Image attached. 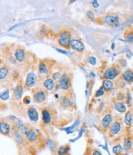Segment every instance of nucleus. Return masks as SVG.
I'll use <instances>...</instances> for the list:
<instances>
[{
	"label": "nucleus",
	"mask_w": 133,
	"mask_h": 155,
	"mask_svg": "<svg viewBox=\"0 0 133 155\" xmlns=\"http://www.w3.org/2000/svg\"><path fill=\"white\" fill-rule=\"evenodd\" d=\"M59 44L65 48H69L71 45V35L68 31H62L59 36Z\"/></svg>",
	"instance_id": "f257e3e1"
},
{
	"label": "nucleus",
	"mask_w": 133,
	"mask_h": 155,
	"mask_svg": "<svg viewBox=\"0 0 133 155\" xmlns=\"http://www.w3.org/2000/svg\"><path fill=\"white\" fill-rule=\"evenodd\" d=\"M119 70L116 67H110L104 73L103 77L105 80H113L119 75Z\"/></svg>",
	"instance_id": "f03ea898"
},
{
	"label": "nucleus",
	"mask_w": 133,
	"mask_h": 155,
	"mask_svg": "<svg viewBox=\"0 0 133 155\" xmlns=\"http://www.w3.org/2000/svg\"><path fill=\"white\" fill-rule=\"evenodd\" d=\"M122 123L120 120H115L112 122L110 128L109 129V132L111 137L117 135L122 130Z\"/></svg>",
	"instance_id": "7ed1b4c3"
},
{
	"label": "nucleus",
	"mask_w": 133,
	"mask_h": 155,
	"mask_svg": "<svg viewBox=\"0 0 133 155\" xmlns=\"http://www.w3.org/2000/svg\"><path fill=\"white\" fill-rule=\"evenodd\" d=\"M119 17L118 15H106L103 18V22L109 25L112 27L117 26L119 24Z\"/></svg>",
	"instance_id": "20e7f679"
},
{
	"label": "nucleus",
	"mask_w": 133,
	"mask_h": 155,
	"mask_svg": "<svg viewBox=\"0 0 133 155\" xmlns=\"http://www.w3.org/2000/svg\"><path fill=\"white\" fill-rule=\"evenodd\" d=\"M112 116L110 113H107L104 116L101 123V128L104 131H106L110 128L112 123Z\"/></svg>",
	"instance_id": "39448f33"
},
{
	"label": "nucleus",
	"mask_w": 133,
	"mask_h": 155,
	"mask_svg": "<svg viewBox=\"0 0 133 155\" xmlns=\"http://www.w3.org/2000/svg\"><path fill=\"white\" fill-rule=\"evenodd\" d=\"M36 81H37L36 74L33 71L30 72L27 74L26 81H25V85L27 86V87L30 88L33 87L36 84Z\"/></svg>",
	"instance_id": "423d86ee"
},
{
	"label": "nucleus",
	"mask_w": 133,
	"mask_h": 155,
	"mask_svg": "<svg viewBox=\"0 0 133 155\" xmlns=\"http://www.w3.org/2000/svg\"><path fill=\"white\" fill-rule=\"evenodd\" d=\"M69 78L67 73L63 74L59 80V85L63 90H68L69 88Z\"/></svg>",
	"instance_id": "0eeeda50"
},
{
	"label": "nucleus",
	"mask_w": 133,
	"mask_h": 155,
	"mask_svg": "<svg viewBox=\"0 0 133 155\" xmlns=\"http://www.w3.org/2000/svg\"><path fill=\"white\" fill-rule=\"evenodd\" d=\"M70 46L75 51L78 52H82L85 48L84 44L77 39H74L71 40Z\"/></svg>",
	"instance_id": "6e6552de"
},
{
	"label": "nucleus",
	"mask_w": 133,
	"mask_h": 155,
	"mask_svg": "<svg viewBox=\"0 0 133 155\" xmlns=\"http://www.w3.org/2000/svg\"><path fill=\"white\" fill-rule=\"evenodd\" d=\"M123 147L125 153H130L133 150V139L128 137L126 138L123 143Z\"/></svg>",
	"instance_id": "1a4fd4ad"
},
{
	"label": "nucleus",
	"mask_w": 133,
	"mask_h": 155,
	"mask_svg": "<svg viewBox=\"0 0 133 155\" xmlns=\"http://www.w3.org/2000/svg\"><path fill=\"white\" fill-rule=\"evenodd\" d=\"M27 114L30 121L33 122H36L39 119V114H38L37 110L33 107H30L28 109Z\"/></svg>",
	"instance_id": "9d476101"
},
{
	"label": "nucleus",
	"mask_w": 133,
	"mask_h": 155,
	"mask_svg": "<svg viewBox=\"0 0 133 155\" xmlns=\"http://www.w3.org/2000/svg\"><path fill=\"white\" fill-rule=\"evenodd\" d=\"M46 99V93L44 91H40L36 92L33 95V100L37 104L42 103Z\"/></svg>",
	"instance_id": "9b49d317"
},
{
	"label": "nucleus",
	"mask_w": 133,
	"mask_h": 155,
	"mask_svg": "<svg viewBox=\"0 0 133 155\" xmlns=\"http://www.w3.org/2000/svg\"><path fill=\"white\" fill-rule=\"evenodd\" d=\"M16 127L17 129L21 132L22 134L25 135L28 130L30 129L27 125L25 124L21 120H17L16 122Z\"/></svg>",
	"instance_id": "f8f14e48"
},
{
	"label": "nucleus",
	"mask_w": 133,
	"mask_h": 155,
	"mask_svg": "<svg viewBox=\"0 0 133 155\" xmlns=\"http://www.w3.org/2000/svg\"><path fill=\"white\" fill-rule=\"evenodd\" d=\"M25 136L27 140L30 142H36L38 138L37 133L33 129H29Z\"/></svg>",
	"instance_id": "ddd939ff"
},
{
	"label": "nucleus",
	"mask_w": 133,
	"mask_h": 155,
	"mask_svg": "<svg viewBox=\"0 0 133 155\" xmlns=\"http://www.w3.org/2000/svg\"><path fill=\"white\" fill-rule=\"evenodd\" d=\"M122 76L125 81L128 83H131L133 81V71L130 69L126 70L123 72Z\"/></svg>",
	"instance_id": "4468645a"
},
{
	"label": "nucleus",
	"mask_w": 133,
	"mask_h": 155,
	"mask_svg": "<svg viewBox=\"0 0 133 155\" xmlns=\"http://www.w3.org/2000/svg\"><path fill=\"white\" fill-rule=\"evenodd\" d=\"M15 58L18 62H23L25 59V52L22 49H17L15 52Z\"/></svg>",
	"instance_id": "2eb2a0df"
},
{
	"label": "nucleus",
	"mask_w": 133,
	"mask_h": 155,
	"mask_svg": "<svg viewBox=\"0 0 133 155\" xmlns=\"http://www.w3.org/2000/svg\"><path fill=\"white\" fill-rule=\"evenodd\" d=\"M42 119L45 124H49L52 121V116L47 109H44L42 111Z\"/></svg>",
	"instance_id": "dca6fc26"
},
{
	"label": "nucleus",
	"mask_w": 133,
	"mask_h": 155,
	"mask_svg": "<svg viewBox=\"0 0 133 155\" xmlns=\"http://www.w3.org/2000/svg\"><path fill=\"white\" fill-rule=\"evenodd\" d=\"M24 91V87L21 85L17 86L14 89V94L13 96L16 100H19L22 96Z\"/></svg>",
	"instance_id": "f3484780"
},
{
	"label": "nucleus",
	"mask_w": 133,
	"mask_h": 155,
	"mask_svg": "<svg viewBox=\"0 0 133 155\" xmlns=\"http://www.w3.org/2000/svg\"><path fill=\"white\" fill-rule=\"evenodd\" d=\"M104 90L106 92H111L114 87V85L112 81L109 80H104L103 81V86Z\"/></svg>",
	"instance_id": "a211bd4d"
},
{
	"label": "nucleus",
	"mask_w": 133,
	"mask_h": 155,
	"mask_svg": "<svg viewBox=\"0 0 133 155\" xmlns=\"http://www.w3.org/2000/svg\"><path fill=\"white\" fill-rule=\"evenodd\" d=\"M0 131L2 134L8 135L11 132V126L6 122H1L0 123Z\"/></svg>",
	"instance_id": "6ab92c4d"
},
{
	"label": "nucleus",
	"mask_w": 133,
	"mask_h": 155,
	"mask_svg": "<svg viewBox=\"0 0 133 155\" xmlns=\"http://www.w3.org/2000/svg\"><path fill=\"white\" fill-rule=\"evenodd\" d=\"M125 123L128 126H131L133 123V113L131 110L128 111L125 115Z\"/></svg>",
	"instance_id": "aec40b11"
},
{
	"label": "nucleus",
	"mask_w": 133,
	"mask_h": 155,
	"mask_svg": "<svg viewBox=\"0 0 133 155\" xmlns=\"http://www.w3.org/2000/svg\"><path fill=\"white\" fill-rule=\"evenodd\" d=\"M112 153L114 155H120L124 152V149L123 147V145H122L120 143L116 144L113 145L112 147Z\"/></svg>",
	"instance_id": "412c9836"
},
{
	"label": "nucleus",
	"mask_w": 133,
	"mask_h": 155,
	"mask_svg": "<svg viewBox=\"0 0 133 155\" xmlns=\"http://www.w3.org/2000/svg\"><path fill=\"white\" fill-rule=\"evenodd\" d=\"M21 132L18 130H14L12 132V134L14 135V137L17 142L18 143L22 144L24 143V139L22 137V134L20 133Z\"/></svg>",
	"instance_id": "4be33fe9"
},
{
	"label": "nucleus",
	"mask_w": 133,
	"mask_h": 155,
	"mask_svg": "<svg viewBox=\"0 0 133 155\" xmlns=\"http://www.w3.org/2000/svg\"><path fill=\"white\" fill-rule=\"evenodd\" d=\"M114 107H115V108L117 111L122 113L126 112L127 110V108L125 105L120 102H116L114 104Z\"/></svg>",
	"instance_id": "5701e85b"
},
{
	"label": "nucleus",
	"mask_w": 133,
	"mask_h": 155,
	"mask_svg": "<svg viewBox=\"0 0 133 155\" xmlns=\"http://www.w3.org/2000/svg\"><path fill=\"white\" fill-rule=\"evenodd\" d=\"M44 85L47 90L50 91H52L55 87V83L53 80L51 78H47L44 81Z\"/></svg>",
	"instance_id": "b1692460"
},
{
	"label": "nucleus",
	"mask_w": 133,
	"mask_h": 155,
	"mask_svg": "<svg viewBox=\"0 0 133 155\" xmlns=\"http://www.w3.org/2000/svg\"><path fill=\"white\" fill-rule=\"evenodd\" d=\"M70 147L69 145H66L65 146H61L58 150V154L59 155H66L68 154L69 151Z\"/></svg>",
	"instance_id": "393cba45"
},
{
	"label": "nucleus",
	"mask_w": 133,
	"mask_h": 155,
	"mask_svg": "<svg viewBox=\"0 0 133 155\" xmlns=\"http://www.w3.org/2000/svg\"><path fill=\"white\" fill-rule=\"evenodd\" d=\"M60 105L64 108H67L71 105V101L68 98L65 97H63L60 101Z\"/></svg>",
	"instance_id": "a878e982"
},
{
	"label": "nucleus",
	"mask_w": 133,
	"mask_h": 155,
	"mask_svg": "<svg viewBox=\"0 0 133 155\" xmlns=\"http://www.w3.org/2000/svg\"><path fill=\"white\" fill-rule=\"evenodd\" d=\"M9 73V69L7 67H1L0 68V78L1 80L5 79Z\"/></svg>",
	"instance_id": "bb28decb"
},
{
	"label": "nucleus",
	"mask_w": 133,
	"mask_h": 155,
	"mask_svg": "<svg viewBox=\"0 0 133 155\" xmlns=\"http://www.w3.org/2000/svg\"><path fill=\"white\" fill-rule=\"evenodd\" d=\"M39 71L42 74H45L48 73L47 65L44 62H41L39 65Z\"/></svg>",
	"instance_id": "cd10ccee"
},
{
	"label": "nucleus",
	"mask_w": 133,
	"mask_h": 155,
	"mask_svg": "<svg viewBox=\"0 0 133 155\" xmlns=\"http://www.w3.org/2000/svg\"><path fill=\"white\" fill-rule=\"evenodd\" d=\"M9 98V91L8 89L1 94V99L2 101H6L8 100Z\"/></svg>",
	"instance_id": "c85d7f7f"
},
{
	"label": "nucleus",
	"mask_w": 133,
	"mask_h": 155,
	"mask_svg": "<svg viewBox=\"0 0 133 155\" xmlns=\"http://www.w3.org/2000/svg\"><path fill=\"white\" fill-rule=\"evenodd\" d=\"M104 92L105 91H104L103 87L101 86L98 90L97 91L96 93H95V97H100V96L104 95Z\"/></svg>",
	"instance_id": "c756f323"
},
{
	"label": "nucleus",
	"mask_w": 133,
	"mask_h": 155,
	"mask_svg": "<svg viewBox=\"0 0 133 155\" xmlns=\"http://www.w3.org/2000/svg\"><path fill=\"white\" fill-rule=\"evenodd\" d=\"M47 32V29L46 27L43 26V27H42L41 30L39 31V35L40 36L44 37L46 35Z\"/></svg>",
	"instance_id": "7c9ffc66"
},
{
	"label": "nucleus",
	"mask_w": 133,
	"mask_h": 155,
	"mask_svg": "<svg viewBox=\"0 0 133 155\" xmlns=\"http://www.w3.org/2000/svg\"><path fill=\"white\" fill-rule=\"evenodd\" d=\"M125 95L122 92H119L117 95V99L119 101H122L125 99Z\"/></svg>",
	"instance_id": "2f4dec72"
},
{
	"label": "nucleus",
	"mask_w": 133,
	"mask_h": 155,
	"mask_svg": "<svg viewBox=\"0 0 133 155\" xmlns=\"http://www.w3.org/2000/svg\"><path fill=\"white\" fill-rule=\"evenodd\" d=\"M132 102V97H131V95L129 92L127 93L126 95V104L127 105H129Z\"/></svg>",
	"instance_id": "473e14b6"
},
{
	"label": "nucleus",
	"mask_w": 133,
	"mask_h": 155,
	"mask_svg": "<svg viewBox=\"0 0 133 155\" xmlns=\"http://www.w3.org/2000/svg\"><path fill=\"white\" fill-rule=\"evenodd\" d=\"M86 14H87V15L88 18H90L91 21H93V20H94V15L93 12L91 11H90V10L87 11Z\"/></svg>",
	"instance_id": "72a5a7b5"
},
{
	"label": "nucleus",
	"mask_w": 133,
	"mask_h": 155,
	"mask_svg": "<svg viewBox=\"0 0 133 155\" xmlns=\"http://www.w3.org/2000/svg\"><path fill=\"white\" fill-rule=\"evenodd\" d=\"M126 40L131 41H132L133 40V31H129V33H128L127 35H126Z\"/></svg>",
	"instance_id": "f704fd0d"
},
{
	"label": "nucleus",
	"mask_w": 133,
	"mask_h": 155,
	"mask_svg": "<svg viewBox=\"0 0 133 155\" xmlns=\"http://www.w3.org/2000/svg\"><path fill=\"white\" fill-rule=\"evenodd\" d=\"M88 62L92 65H95L97 64V59L94 57H90L88 59Z\"/></svg>",
	"instance_id": "c9c22d12"
},
{
	"label": "nucleus",
	"mask_w": 133,
	"mask_h": 155,
	"mask_svg": "<svg viewBox=\"0 0 133 155\" xmlns=\"http://www.w3.org/2000/svg\"><path fill=\"white\" fill-rule=\"evenodd\" d=\"M60 77H61V74L59 71L55 72L52 74V78L53 80H56L57 79H59Z\"/></svg>",
	"instance_id": "e433bc0d"
},
{
	"label": "nucleus",
	"mask_w": 133,
	"mask_h": 155,
	"mask_svg": "<svg viewBox=\"0 0 133 155\" xmlns=\"http://www.w3.org/2000/svg\"><path fill=\"white\" fill-rule=\"evenodd\" d=\"M119 65L120 67H125L127 65V62L126 61L125 59H122L119 61Z\"/></svg>",
	"instance_id": "4c0bfd02"
},
{
	"label": "nucleus",
	"mask_w": 133,
	"mask_h": 155,
	"mask_svg": "<svg viewBox=\"0 0 133 155\" xmlns=\"http://www.w3.org/2000/svg\"><path fill=\"white\" fill-rule=\"evenodd\" d=\"M91 155H103L101 151L98 149H95L92 151Z\"/></svg>",
	"instance_id": "58836bf2"
},
{
	"label": "nucleus",
	"mask_w": 133,
	"mask_h": 155,
	"mask_svg": "<svg viewBox=\"0 0 133 155\" xmlns=\"http://www.w3.org/2000/svg\"><path fill=\"white\" fill-rule=\"evenodd\" d=\"M30 101H31V99H30V98L29 97H28V96L25 97L24 99V102L25 104H27V105L29 104L30 103Z\"/></svg>",
	"instance_id": "ea45409f"
},
{
	"label": "nucleus",
	"mask_w": 133,
	"mask_h": 155,
	"mask_svg": "<svg viewBox=\"0 0 133 155\" xmlns=\"http://www.w3.org/2000/svg\"><path fill=\"white\" fill-rule=\"evenodd\" d=\"M91 4H92L94 8H97L99 6V4H98V3L97 1H93V2H91Z\"/></svg>",
	"instance_id": "a19ab883"
},
{
	"label": "nucleus",
	"mask_w": 133,
	"mask_h": 155,
	"mask_svg": "<svg viewBox=\"0 0 133 155\" xmlns=\"http://www.w3.org/2000/svg\"><path fill=\"white\" fill-rule=\"evenodd\" d=\"M12 76L14 78H17L18 76V73L17 71H14L12 73Z\"/></svg>",
	"instance_id": "79ce46f5"
},
{
	"label": "nucleus",
	"mask_w": 133,
	"mask_h": 155,
	"mask_svg": "<svg viewBox=\"0 0 133 155\" xmlns=\"http://www.w3.org/2000/svg\"><path fill=\"white\" fill-rule=\"evenodd\" d=\"M132 55H133V53L132 51H128L126 52V56L128 57V58H130L132 57Z\"/></svg>",
	"instance_id": "37998d69"
},
{
	"label": "nucleus",
	"mask_w": 133,
	"mask_h": 155,
	"mask_svg": "<svg viewBox=\"0 0 133 155\" xmlns=\"http://www.w3.org/2000/svg\"><path fill=\"white\" fill-rule=\"evenodd\" d=\"M87 86H86V87L88 89V87H89V86H90V83H89V81H88L87 83V85H86Z\"/></svg>",
	"instance_id": "c03bdc74"
},
{
	"label": "nucleus",
	"mask_w": 133,
	"mask_h": 155,
	"mask_svg": "<svg viewBox=\"0 0 133 155\" xmlns=\"http://www.w3.org/2000/svg\"><path fill=\"white\" fill-rule=\"evenodd\" d=\"M120 155H129V153H123Z\"/></svg>",
	"instance_id": "a18cd8bd"
},
{
	"label": "nucleus",
	"mask_w": 133,
	"mask_h": 155,
	"mask_svg": "<svg viewBox=\"0 0 133 155\" xmlns=\"http://www.w3.org/2000/svg\"><path fill=\"white\" fill-rule=\"evenodd\" d=\"M114 46H115V43H113L112 45V49H114Z\"/></svg>",
	"instance_id": "49530a36"
},
{
	"label": "nucleus",
	"mask_w": 133,
	"mask_h": 155,
	"mask_svg": "<svg viewBox=\"0 0 133 155\" xmlns=\"http://www.w3.org/2000/svg\"><path fill=\"white\" fill-rule=\"evenodd\" d=\"M90 76H93V77H94V76H95V74H94L93 73H90Z\"/></svg>",
	"instance_id": "de8ad7c7"
},
{
	"label": "nucleus",
	"mask_w": 133,
	"mask_h": 155,
	"mask_svg": "<svg viewBox=\"0 0 133 155\" xmlns=\"http://www.w3.org/2000/svg\"><path fill=\"white\" fill-rule=\"evenodd\" d=\"M66 155H71V154H66Z\"/></svg>",
	"instance_id": "09e8293b"
},
{
	"label": "nucleus",
	"mask_w": 133,
	"mask_h": 155,
	"mask_svg": "<svg viewBox=\"0 0 133 155\" xmlns=\"http://www.w3.org/2000/svg\"><path fill=\"white\" fill-rule=\"evenodd\" d=\"M132 110H133V105H132Z\"/></svg>",
	"instance_id": "8fccbe9b"
}]
</instances>
